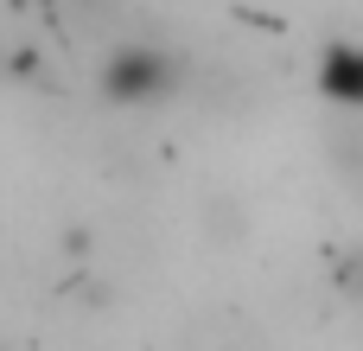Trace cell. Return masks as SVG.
Masks as SVG:
<instances>
[{
  "label": "cell",
  "instance_id": "6da1fadb",
  "mask_svg": "<svg viewBox=\"0 0 363 351\" xmlns=\"http://www.w3.org/2000/svg\"><path fill=\"white\" fill-rule=\"evenodd\" d=\"M96 90L115 102V109H153V102H172L185 90V58L160 38H121L102 70H96Z\"/></svg>",
  "mask_w": 363,
  "mask_h": 351
},
{
  "label": "cell",
  "instance_id": "7a4b0ae2",
  "mask_svg": "<svg viewBox=\"0 0 363 351\" xmlns=\"http://www.w3.org/2000/svg\"><path fill=\"white\" fill-rule=\"evenodd\" d=\"M319 96L332 109H363V38H332L319 51Z\"/></svg>",
  "mask_w": 363,
  "mask_h": 351
},
{
  "label": "cell",
  "instance_id": "3957f363",
  "mask_svg": "<svg viewBox=\"0 0 363 351\" xmlns=\"http://www.w3.org/2000/svg\"><path fill=\"white\" fill-rule=\"evenodd\" d=\"M185 351H268V339H262V326L249 313H204L191 326Z\"/></svg>",
  "mask_w": 363,
  "mask_h": 351
},
{
  "label": "cell",
  "instance_id": "277c9868",
  "mask_svg": "<svg viewBox=\"0 0 363 351\" xmlns=\"http://www.w3.org/2000/svg\"><path fill=\"white\" fill-rule=\"evenodd\" d=\"M325 153H332V173L363 192V109H338V122L325 128Z\"/></svg>",
  "mask_w": 363,
  "mask_h": 351
},
{
  "label": "cell",
  "instance_id": "5b68a950",
  "mask_svg": "<svg viewBox=\"0 0 363 351\" xmlns=\"http://www.w3.org/2000/svg\"><path fill=\"white\" fill-rule=\"evenodd\" d=\"M332 288H338L345 307H357V313H363V243H351V249L332 256Z\"/></svg>",
  "mask_w": 363,
  "mask_h": 351
}]
</instances>
